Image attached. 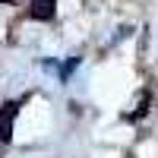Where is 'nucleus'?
Listing matches in <instances>:
<instances>
[{"mask_svg":"<svg viewBox=\"0 0 158 158\" xmlns=\"http://www.w3.org/2000/svg\"><path fill=\"white\" fill-rule=\"evenodd\" d=\"M76 67H79V57H70L67 63H63V73H60V79H63V82H67V76H70Z\"/></svg>","mask_w":158,"mask_h":158,"instance_id":"nucleus-3","label":"nucleus"},{"mask_svg":"<svg viewBox=\"0 0 158 158\" xmlns=\"http://www.w3.org/2000/svg\"><path fill=\"white\" fill-rule=\"evenodd\" d=\"M16 114H19V101H6L0 108V142H13V123H16Z\"/></svg>","mask_w":158,"mask_h":158,"instance_id":"nucleus-1","label":"nucleus"},{"mask_svg":"<svg viewBox=\"0 0 158 158\" xmlns=\"http://www.w3.org/2000/svg\"><path fill=\"white\" fill-rule=\"evenodd\" d=\"M0 3H13V0H0Z\"/></svg>","mask_w":158,"mask_h":158,"instance_id":"nucleus-4","label":"nucleus"},{"mask_svg":"<svg viewBox=\"0 0 158 158\" xmlns=\"http://www.w3.org/2000/svg\"><path fill=\"white\" fill-rule=\"evenodd\" d=\"M29 16L38 19V22H51V19L57 16V0H32Z\"/></svg>","mask_w":158,"mask_h":158,"instance_id":"nucleus-2","label":"nucleus"}]
</instances>
